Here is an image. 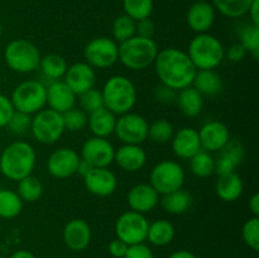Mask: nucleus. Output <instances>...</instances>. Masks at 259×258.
Instances as JSON below:
<instances>
[{
  "label": "nucleus",
  "instance_id": "f8f14e48",
  "mask_svg": "<svg viewBox=\"0 0 259 258\" xmlns=\"http://www.w3.org/2000/svg\"><path fill=\"white\" fill-rule=\"evenodd\" d=\"M148 120L143 115L129 113L116 118L114 133L124 144H142L148 139Z\"/></svg>",
  "mask_w": 259,
  "mask_h": 258
},
{
  "label": "nucleus",
  "instance_id": "f3484780",
  "mask_svg": "<svg viewBox=\"0 0 259 258\" xmlns=\"http://www.w3.org/2000/svg\"><path fill=\"white\" fill-rule=\"evenodd\" d=\"M63 81L78 96L85 91L95 88V68H93L86 62H76L68 66L67 71L63 76Z\"/></svg>",
  "mask_w": 259,
  "mask_h": 258
},
{
  "label": "nucleus",
  "instance_id": "7ed1b4c3",
  "mask_svg": "<svg viewBox=\"0 0 259 258\" xmlns=\"http://www.w3.org/2000/svg\"><path fill=\"white\" fill-rule=\"evenodd\" d=\"M101 95L104 108L118 116L132 111L138 100L136 85L124 75H114L109 77L104 83Z\"/></svg>",
  "mask_w": 259,
  "mask_h": 258
},
{
  "label": "nucleus",
  "instance_id": "8fccbe9b",
  "mask_svg": "<svg viewBox=\"0 0 259 258\" xmlns=\"http://www.w3.org/2000/svg\"><path fill=\"white\" fill-rule=\"evenodd\" d=\"M129 245L126 243H124L123 240H120L119 238L111 240L108 245V250L114 258H123L124 254L126 253Z\"/></svg>",
  "mask_w": 259,
  "mask_h": 258
},
{
  "label": "nucleus",
  "instance_id": "a211bd4d",
  "mask_svg": "<svg viewBox=\"0 0 259 258\" xmlns=\"http://www.w3.org/2000/svg\"><path fill=\"white\" fill-rule=\"evenodd\" d=\"M215 158V174L218 176L232 174L242 164L245 157V148L239 139H230L227 146L218 152Z\"/></svg>",
  "mask_w": 259,
  "mask_h": 258
},
{
  "label": "nucleus",
  "instance_id": "9d476101",
  "mask_svg": "<svg viewBox=\"0 0 259 258\" xmlns=\"http://www.w3.org/2000/svg\"><path fill=\"white\" fill-rule=\"evenodd\" d=\"M85 62L93 68L104 70L115 65L119 60V45L109 37L93 38L83 48Z\"/></svg>",
  "mask_w": 259,
  "mask_h": 258
},
{
  "label": "nucleus",
  "instance_id": "4be33fe9",
  "mask_svg": "<svg viewBox=\"0 0 259 258\" xmlns=\"http://www.w3.org/2000/svg\"><path fill=\"white\" fill-rule=\"evenodd\" d=\"M77 103V95L67 86L63 80L52 81L47 86V105L48 109L63 114L75 108Z\"/></svg>",
  "mask_w": 259,
  "mask_h": 258
},
{
  "label": "nucleus",
  "instance_id": "37998d69",
  "mask_svg": "<svg viewBox=\"0 0 259 258\" xmlns=\"http://www.w3.org/2000/svg\"><path fill=\"white\" fill-rule=\"evenodd\" d=\"M30 123H32V115L14 111L7 128L14 136H24L28 132H30Z\"/></svg>",
  "mask_w": 259,
  "mask_h": 258
},
{
  "label": "nucleus",
  "instance_id": "c756f323",
  "mask_svg": "<svg viewBox=\"0 0 259 258\" xmlns=\"http://www.w3.org/2000/svg\"><path fill=\"white\" fill-rule=\"evenodd\" d=\"M175 234L176 230L171 222L166 219H158L154 220L153 223H149L147 240L156 247H164L174 240Z\"/></svg>",
  "mask_w": 259,
  "mask_h": 258
},
{
  "label": "nucleus",
  "instance_id": "c85d7f7f",
  "mask_svg": "<svg viewBox=\"0 0 259 258\" xmlns=\"http://www.w3.org/2000/svg\"><path fill=\"white\" fill-rule=\"evenodd\" d=\"M162 209L172 215H181L186 212L192 205V195L184 189L176 190L169 194L162 195L159 199Z\"/></svg>",
  "mask_w": 259,
  "mask_h": 258
},
{
  "label": "nucleus",
  "instance_id": "ea45409f",
  "mask_svg": "<svg viewBox=\"0 0 259 258\" xmlns=\"http://www.w3.org/2000/svg\"><path fill=\"white\" fill-rule=\"evenodd\" d=\"M63 124H65V131L68 132H81L88 126L89 114H86L82 109L75 108L70 109L68 111L62 114Z\"/></svg>",
  "mask_w": 259,
  "mask_h": 258
},
{
  "label": "nucleus",
  "instance_id": "6e6d98bb",
  "mask_svg": "<svg viewBox=\"0 0 259 258\" xmlns=\"http://www.w3.org/2000/svg\"><path fill=\"white\" fill-rule=\"evenodd\" d=\"M93 168V167L90 166V164L89 163H86L85 161H82V159H81L80 161V164H78V168H77V174H80L81 176H85L86 174H88L89 171H90V169Z\"/></svg>",
  "mask_w": 259,
  "mask_h": 258
},
{
  "label": "nucleus",
  "instance_id": "f257e3e1",
  "mask_svg": "<svg viewBox=\"0 0 259 258\" xmlns=\"http://www.w3.org/2000/svg\"><path fill=\"white\" fill-rule=\"evenodd\" d=\"M153 66L162 85L168 86L175 91L191 86L197 72L189 55L175 47L158 51Z\"/></svg>",
  "mask_w": 259,
  "mask_h": 258
},
{
  "label": "nucleus",
  "instance_id": "13d9d810",
  "mask_svg": "<svg viewBox=\"0 0 259 258\" xmlns=\"http://www.w3.org/2000/svg\"><path fill=\"white\" fill-rule=\"evenodd\" d=\"M196 2H202V0H196Z\"/></svg>",
  "mask_w": 259,
  "mask_h": 258
},
{
  "label": "nucleus",
  "instance_id": "603ef678",
  "mask_svg": "<svg viewBox=\"0 0 259 258\" xmlns=\"http://www.w3.org/2000/svg\"><path fill=\"white\" fill-rule=\"evenodd\" d=\"M248 207H249V211L252 212L253 217H259V194L254 192V194L250 196L249 202H248Z\"/></svg>",
  "mask_w": 259,
  "mask_h": 258
},
{
  "label": "nucleus",
  "instance_id": "cd10ccee",
  "mask_svg": "<svg viewBox=\"0 0 259 258\" xmlns=\"http://www.w3.org/2000/svg\"><path fill=\"white\" fill-rule=\"evenodd\" d=\"M191 86L202 96H217L223 91L224 82L214 70H200L195 75Z\"/></svg>",
  "mask_w": 259,
  "mask_h": 258
},
{
  "label": "nucleus",
  "instance_id": "72a5a7b5",
  "mask_svg": "<svg viewBox=\"0 0 259 258\" xmlns=\"http://www.w3.org/2000/svg\"><path fill=\"white\" fill-rule=\"evenodd\" d=\"M211 2L212 7L220 14L235 19L247 14L253 0H211Z\"/></svg>",
  "mask_w": 259,
  "mask_h": 258
},
{
  "label": "nucleus",
  "instance_id": "bb28decb",
  "mask_svg": "<svg viewBox=\"0 0 259 258\" xmlns=\"http://www.w3.org/2000/svg\"><path fill=\"white\" fill-rule=\"evenodd\" d=\"M176 103L180 111L187 118H196L204 108V96L195 88L189 86L177 91Z\"/></svg>",
  "mask_w": 259,
  "mask_h": 258
},
{
  "label": "nucleus",
  "instance_id": "de8ad7c7",
  "mask_svg": "<svg viewBox=\"0 0 259 258\" xmlns=\"http://www.w3.org/2000/svg\"><path fill=\"white\" fill-rule=\"evenodd\" d=\"M154 33H156V25L151 18H146L136 23V35L143 38H153Z\"/></svg>",
  "mask_w": 259,
  "mask_h": 258
},
{
  "label": "nucleus",
  "instance_id": "c9c22d12",
  "mask_svg": "<svg viewBox=\"0 0 259 258\" xmlns=\"http://www.w3.org/2000/svg\"><path fill=\"white\" fill-rule=\"evenodd\" d=\"M136 20L132 19L126 14L116 17L113 22V28H111L113 39L119 45V43H123L129 38L134 37L136 35Z\"/></svg>",
  "mask_w": 259,
  "mask_h": 258
},
{
  "label": "nucleus",
  "instance_id": "412c9836",
  "mask_svg": "<svg viewBox=\"0 0 259 258\" xmlns=\"http://www.w3.org/2000/svg\"><path fill=\"white\" fill-rule=\"evenodd\" d=\"M159 195L149 184H138L134 185L126 195V202L131 210L139 212V214H147L152 210L156 209L159 204Z\"/></svg>",
  "mask_w": 259,
  "mask_h": 258
},
{
  "label": "nucleus",
  "instance_id": "4468645a",
  "mask_svg": "<svg viewBox=\"0 0 259 258\" xmlns=\"http://www.w3.org/2000/svg\"><path fill=\"white\" fill-rule=\"evenodd\" d=\"M115 148L106 138L91 137L81 147L80 157L93 168L109 167L114 162Z\"/></svg>",
  "mask_w": 259,
  "mask_h": 258
},
{
  "label": "nucleus",
  "instance_id": "39448f33",
  "mask_svg": "<svg viewBox=\"0 0 259 258\" xmlns=\"http://www.w3.org/2000/svg\"><path fill=\"white\" fill-rule=\"evenodd\" d=\"M186 53L197 71L215 70L225 58L224 46L219 38L210 33L195 35L189 43Z\"/></svg>",
  "mask_w": 259,
  "mask_h": 258
},
{
  "label": "nucleus",
  "instance_id": "e433bc0d",
  "mask_svg": "<svg viewBox=\"0 0 259 258\" xmlns=\"http://www.w3.org/2000/svg\"><path fill=\"white\" fill-rule=\"evenodd\" d=\"M153 8V0H123L124 14L131 17L136 22L151 18Z\"/></svg>",
  "mask_w": 259,
  "mask_h": 258
},
{
  "label": "nucleus",
  "instance_id": "ddd939ff",
  "mask_svg": "<svg viewBox=\"0 0 259 258\" xmlns=\"http://www.w3.org/2000/svg\"><path fill=\"white\" fill-rule=\"evenodd\" d=\"M81 157L70 147H61L55 149L47 159V171L57 180H65L77 174Z\"/></svg>",
  "mask_w": 259,
  "mask_h": 258
},
{
  "label": "nucleus",
  "instance_id": "5701e85b",
  "mask_svg": "<svg viewBox=\"0 0 259 258\" xmlns=\"http://www.w3.org/2000/svg\"><path fill=\"white\" fill-rule=\"evenodd\" d=\"M171 148L175 156L181 159H190L201 151L199 132L190 126H184L175 132L171 139Z\"/></svg>",
  "mask_w": 259,
  "mask_h": 258
},
{
  "label": "nucleus",
  "instance_id": "7c9ffc66",
  "mask_svg": "<svg viewBox=\"0 0 259 258\" xmlns=\"http://www.w3.org/2000/svg\"><path fill=\"white\" fill-rule=\"evenodd\" d=\"M43 76H46L50 80L56 81L61 80L65 76L66 71L68 68V63L63 56L57 53H48L40 57L39 67Z\"/></svg>",
  "mask_w": 259,
  "mask_h": 258
},
{
  "label": "nucleus",
  "instance_id": "2f4dec72",
  "mask_svg": "<svg viewBox=\"0 0 259 258\" xmlns=\"http://www.w3.org/2000/svg\"><path fill=\"white\" fill-rule=\"evenodd\" d=\"M22 199L17 191L9 189H0V218L2 219H14L23 210Z\"/></svg>",
  "mask_w": 259,
  "mask_h": 258
},
{
  "label": "nucleus",
  "instance_id": "79ce46f5",
  "mask_svg": "<svg viewBox=\"0 0 259 258\" xmlns=\"http://www.w3.org/2000/svg\"><path fill=\"white\" fill-rule=\"evenodd\" d=\"M242 237L245 244L254 252L259 250V217H252L243 224Z\"/></svg>",
  "mask_w": 259,
  "mask_h": 258
},
{
  "label": "nucleus",
  "instance_id": "aec40b11",
  "mask_svg": "<svg viewBox=\"0 0 259 258\" xmlns=\"http://www.w3.org/2000/svg\"><path fill=\"white\" fill-rule=\"evenodd\" d=\"M215 17H217V10L212 7L211 3L206 0L196 2L187 10V25L196 34L207 33L214 25Z\"/></svg>",
  "mask_w": 259,
  "mask_h": 258
},
{
  "label": "nucleus",
  "instance_id": "473e14b6",
  "mask_svg": "<svg viewBox=\"0 0 259 258\" xmlns=\"http://www.w3.org/2000/svg\"><path fill=\"white\" fill-rule=\"evenodd\" d=\"M189 161L192 175L199 179H207L215 174V158L204 149L197 152Z\"/></svg>",
  "mask_w": 259,
  "mask_h": 258
},
{
  "label": "nucleus",
  "instance_id": "4d7b16f0",
  "mask_svg": "<svg viewBox=\"0 0 259 258\" xmlns=\"http://www.w3.org/2000/svg\"><path fill=\"white\" fill-rule=\"evenodd\" d=\"M2 34H3V25H2V22H0V38H2Z\"/></svg>",
  "mask_w": 259,
  "mask_h": 258
},
{
  "label": "nucleus",
  "instance_id": "c03bdc74",
  "mask_svg": "<svg viewBox=\"0 0 259 258\" xmlns=\"http://www.w3.org/2000/svg\"><path fill=\"white\" fill-rule=\"evenodd\" d=\"M14 111L10 98L5 96L4 94H0V128H5L8 125Z\"/></svg>",
  "mask_w": 259,
  "mask_h": 258
},
{
  "label": "nucleus",
  "instance_id": "9b49d317",
  "mask_svg": "<svg viewBox=\"0 0 259 258\" xmlns=\"http://www.w3.org/2000/svg\"><path fill=\"white\" fill-rule=\"evenodd\" d=\"M149 222L144 214L128 210L119 215L115 223L116 238L123 240L128 245L139 244L147 240Z\"/></svg>",
  "mask_w": 259,
  "mask_h": 258
},
{
  "label": "nucleus",
  "instance_id": "1a4fd4ad",
  "mask_svg": "<svg viewBox=\"0 0 259 258\" xmlns=\"http://www.w3.org/2000/svg\"><path fill=\"white\" fill-rule=\"evenodd\" d=\"M185 177V169L179 162L164 159L152 168L149 174V185L158 192V195H166L182 189Z\"/></svg>",
  "mask_w": 259,
  "mask_h": 258
},
{
  "label": "nucleus",
  "instance_id": "a878e982",
  "mask_svg": "<svg viewBox=\"0 0 259 258\" xmlns=\"http://www.w3.org/2000/svg\"><path fill=\"white\" fill-rule=\"evenodd\" d=\"M116 124V115L109 111L106 108L98 109L94 113L89 114L88 126L94 137L108 138L114 133Z\"/></svg>",
  "mask_w": 259,
  "mask_h": 258
},
{
  "label": "nucleus",
  "instance_id": "a18cd8bd",
  "mask_svg": "<svg viewBox=\"0 0 259 258\" xmlns=\"http://www.w3.org/2000/svg\"><path fill=\"white\" fill-rule=\"evenodd\" d=\"M153 96L158 103L162 104H172L176 101V96H177V91L172 90L171 88L166 85H159L157 88H154L153 91Z\"/></svg>",
  "mask_w": 259,
  "mask_h": 258
},
{
  "label": "nucleus",
  "instance_id": "20e7f679",
  "mask_svg": "<svg viewBox=\"0 0 259 258\" xmlns=\"http://www.w3.org/2000/svg\"><path fill=\"white\" fill-rule=\"evenodd\" d=\"M158 46L153 38L139 35L119 43V60L123 66L132 71H142L154 63L158 55Z\"/></svg>",
  "mask_w": 259,
  "mask_h": 258
},
{
  "label": "nucleus",
  "instance_id": "b1692460",
  "mask_svg": "<svg viewBox=\"0 0 259 258\" xmlns=\"http://www.w3.org/2000/svg\"><path fill=\"white\" fill-rule=\"evenodd\" d=\"M114 162L126 172H138L146 166L147 153L141 144H123L115 149Z\"/></svg>",
  "mask_w": 259,
  "mask_h": 258
},
{
  "label": "nucleus",
  "instance_id": "58836bf2",
  "mask_svg": "<svg viewBox=\"0 0 259 258\" xmlns=\"http://www.w3.org/2000/svg\"><path fill=\"white\" fill-rule=\"evenodd\" d=\"M239 43L255 61L259 58V27L249 23L239 33Z\"/></svg>",
  "mask_w": 259,
  "mask_h": 258
},
{
  "label": "nucleus",
  "instance_id": "dca6fc26",
  "mask_svg": "<svg viewBox=\"0 0 259 258\" xmlns=\"http://www.w3.org/2000/svg\"><path fill=\"white\" fill-rule=\"evenodd\" d=\"M197 132H199L201 149L209 152V153L219 152L232 139L227 124L219 120L207 121Z\"/></svg>",
  "mask_w": 259,
  "mask_h": 258
},
{
  "label": "nucleus",
  "instance_id": "2eb2a0df",
  "mask_svg": "<svg viewBox=\"0 0 259 258\" xmlns=\"http://www.w3.org/2000/svg\"><path fill=\"white\" fill-rule=\"evenodd\" d=\"M82 179L86 190L98 197L111 196L118 189V179L108 167L91 168Z\"/></svg>",
  "mask_w": 259,
  "mask_h": 258
},
{
  "label": "nucleus",
  "instance_id": "6ab92c4d",
  "mask_svg": "<svg viewBox=\"0 0 259 258\" xmlns=\"http://www.w3.org/2000/svg\"><path fill=\"white\" fill-rule=\"evenodd\" d=\"M93 233L89 223L83 219H71L65 225L62 239L66 247L73 252L85 250L90 245Z\"/></svg>",
  "mask_w": 259,
  "mask_h": 258
},
{
  "label": "nucleus",
  "instance_id": "5fc2aeb1",
  "mask_svg": "<svg viewBox=\"0 0 259 258\" xmlns=\"http://www.w3.org/2000/svg\"><path fill=\"white\" fill-rule=\"evenodd\" d=\"M9 258H35V255L33 254L30 250L27 249H19V250H15Z\"/></svg>",
  "mask_w": 259,
  "mask_h": 258
},
{
  "label": "nucleus",
  "instance_id": "0eeeda50",
  "mask_svg": "<svg viewBox=\"0 0 259 258\" xmlns=\"http://www.w3.org/2000/svg\"><path fill=\"white\" fill-rule=\"evenodd\" d=\"M15 111L34 115L47 105V86L38 80H25L18 83L10 96Z\"/></svg>",
  "mask_w": 259,
  "mask_h": 258
},
{
  "label": "nucleus",
  "instance_id": "6e6552de",
  "mask_svg": "<svg viewBox=\"0 0 259 258\" xmlns=\"http://www.w3.org/2000/svg\"><path fill=\"white\" fill-rule=\"evenodd\" d=\"M30 133L40 144H55L65 133L62 114L51 109H42L32 116Z\"/></svg>",
  "mask_w": 259,
  "mask_h": 258
},
{
  "label": "nucleus",
  "instance_id": "3c124183",
  "mask_svg": "<svg viewBox=\"0 0 259 258\" xmlns=\"http://www.w3.org/2000/svg\"><path fill=\"white\" fill-rule=\"evenodd\" d=\"M247 14H249L250 23L259 27V0H253Z\"/></svg>",
  "mask_w": 259,
  "mask_h": 258
},
{
  "label": "nucleus",
  "instance_id": "393cba45",
  "mask_svg": "<svg viewBox=\"0 0 259 258\" xmlns=\"http://www.w3.org/2000/svg\"><path fill=\"white\" fill-rule=\"evenodd\" d=\"M243 191H244V182L237 172L222 175L215 184V192L218 197L224 202L237 201L243 195Z\"/></svg>",
  "mask_w": 259,
  "mask_h": 258
},
{
  "label": "nucleus",
  "instance_id": "f03ea898",
  "mask_svg": "<svg viewBox=\"0 0 259 258\" xmlns=\"http://www.w3.org/2000/svg\"><path fill=\"white\" fill-rule=\"evenodd\" d=\"M37 163L34 147L25 141H15L0 152V172L12 181H20L33 174Z\"/></svg>",
  "mask_w": 259,
  "mask_h": 258
},
{
  "label": "nucleus",
  "instance_id": "49530a36",
  "mask_svg": "<svg viewBox=\"0 0 259 258\" xmlns=\"http://www.w3.org/2000/svg\"><path fill=\"white\" fill-rule=\"evenodd\" d=\"M123 258H154L151 248L144 243L129 245Z\"/></svg>",
  "mask_w": 259,
  "mask_h": 258
},
{
  "label": "nucleus",
  "instance_id": "864d4df0",
  "mask_svg": "<svg viewBox=\"0 0 259 258\" xmlns=\"http://www.w3.org/2000/svg\"><path fill=\"white\" fill-rule=\"evenodd\" d=\"M168 258H196V255H195L192 252H190V250L180 249V250H176V252L171 253Z\"/></svg>",
  "mask_w": 259,
  "mask_h": 258
},
{
  "label": "nucleus",
  "instance_id": "f704fd0d",
  "mask_svg": "<svg viewBox=\"0 0 259 258\" xmlns=\"http://www.w3.org/2000/svg\"><path fill=\"white\" fill-rule=\"evenodd\" d=\"M17 194L23 202H34L43 195V185L38 177L29 175L18 181Z\"/></svg>",
  "mask_w": 259,
  "mask_h": 258
},
{
  "label": "nucleus",
  "instance_id": "a19ab883",
  "mask_svg": "<svg viewBox=\"0 0 259 258\" xmlns=\"http://www.w3.org/2000/svg\"><path fill=\"white\" fill-rule=\"evenodd\" d=\"M78 104H80V109H82L86 114H91L96 111L98 109L104 108V100L103 95H101V90L93 88L90 90L85 91L81 95L77 96Z\"/></svg>",
  "mask_w": 259,
  "mask_h": 258
},
{
  "label": "nucleus",
  "instance_id": "4c0bfd02",
  "mask_svg": "<svg viewBox=\"0 0 259 258\" xmlns=\"http://www.w3.org/2000/svg\"><path fill=\"white\" fill-rule=\"evenodd\" d=\"M174 134V125H172L171 121L166 120V119H158V120H154L153 123L149 124L148 138L154 143H168V142H171Z\"/></svg>",
  "mask_w": 259,
  "mask_h": 258
},
{
  "label": "nucleus",
  "instance_id": "423d86ee",
  "mask_svg": "<svg viewBox=\"0 0 259 258\" xmlns=\"http://www.w3.org/2000/svg\"><path fill=\"white\" fill-rule=\"evenodd\" d=\"M40 57L42 56L37 46L23 38L10 40L4 50L5 63L17 73H30L37 70Z\"/></svg>",
  "mask_w": 259,
  "mask_h": 258
},
{
  "label": "nucleus",
  "instance_id": "09e8293b",
  "mask_svg": "<svg viewBox=\"0 0 259 258\" xmlns=\"http://www.w3.org/2000/svg\"><path fill=\"white\" fill-rule=\"evenodd\" d=\"M247 53L248 52L245 51V48L238 42V43H234L233 46H230L229 50L225 52V57H227L230 62L238 63V62H242V61L247 57Z\"/></svg>",
  "mask_w": 259,
  "mask_h": 258
}]
</instances>
